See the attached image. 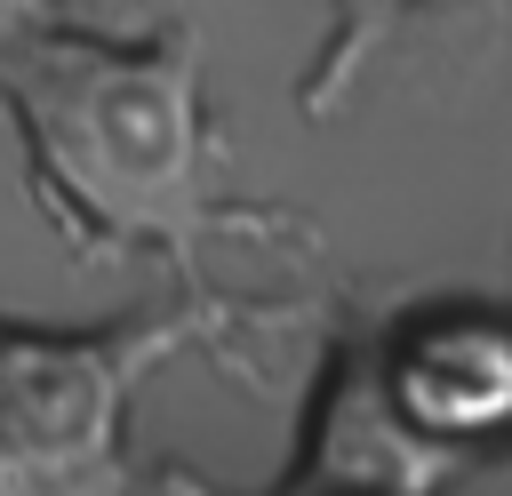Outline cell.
Masks as SVG:
<instances>
[{
  "instance_id": "cell-1",
  "label": "cell",
  "mask_w": 512,
  "mask_h": 496,
  "mask_svg": "<svg viewBox=\"0 0 512 496\" xmlns=\"http://www.w3.org/2000/svg\"><path fill=\"white\" fill-rule=\"evenodd\" d=\"M0 104L24 136L40 216L88 264L144 248L200 280L208 240L280 224L216 192L224 136L208 120V56L192 24L120 40L40 8L0 32Z\"/></svg>"
},
{
  "instance_id": "cell-2",
  "label": "cell",
  "mask_w": 512,
  "mask_h": 496,
  "mask_svg": "<svg viewBox=\"0 0 512 496\" xmlns=\"http://www.w3.org/2000/svg\"><path fill=\"white\" fill-rule=\"evenodd\" d=\"M240 312L192 296L128 328H8L0 320V496H112L128 488V408L176 352H232Z\"/></svg>"
},
{
  "instance_id": "cell-3",
  "label": "cell",
  "mask_w": 512,
  "mask_h": 496,
  "mask_svg": "<svg viewBox=\"0 0 512 496\" xmlns=\"http://www.w3.org/2000/svg\"><path fill=\"white\" fill-rule=\"evenodd\" d=\"M376 368L400 416L448 456L512 432V304L440 296L376 344Z\"/></svg>"
},
{
  "instance_id": "cell-4",
  "label": "cell",
  "mask_w": 512,
  "mask_h": 496,
  "mask_svg": "<svg viewBox=\"0 0 512 496\" xmlns=\"http://www.w3.org/2000/svg\"><path fill=\"white\" fill-rule=\"evenodd\" d=\"M448 472H456V456L432 448L400 416V400H392V384L376 368V344H344L328 360L312 408H304V448L288 464V488H392V496H416V488H432Z\"/></svg>"
},
{
  "instance_id": "cell-5",
  "label": "cell",
  "mask_w": 512,
  "mask_h": 496,
  "mask_svg": "<svg viewBox=\"0 0 512 496\" xmlns=\"http://www.w3.org/2000/svg\"><path fill=\"white\" fill-rule=\"evenodd\" d=\"M408 8H416V0H328V40H320L312 72L296 80L304 120H328V112L352 96V80L368 72V56L392 40V24H400Z\"/></svg>"
},
{
  "instance_id": "cell-6",
  "label": "cell",
  "mask_w": 512,
  "mask_h": 496,
  "mask_svg": "<svg viewBox=\"0 0 512 496\" xmlns=\"http://www.w3.org/2000/svg\"><path fill=\"white\" fill-rule=\"evenodd\" d=\"M40 8H56V0H0V32L24 24V16H40Z\"/></svg>"
}]
</instances>
